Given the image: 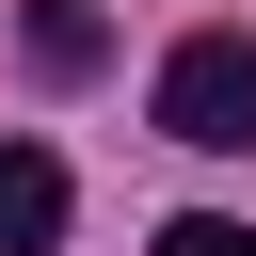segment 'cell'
<instances>
[{
  "label": "cell",
  "mask_w": 256,
  "mask_h": 256,
  "mask_svg": "<svg viewBox=\"0 0 256 256\" xmlns=\"http://www.w3.org/2000/svg\"><path fill=\"white\" fill-rule=\"evenodd\" d=\"M160 256H256V224H224V208H176V224H160Z\"/></svg>",
  "instance_id": "277c9868"
},
{
  "label": "cell",
  "mask_w": 256,
  "mask_h": 256,
  "mask_svg": "<svg viewBox=\"0 0 256 256\" xmlns=\"http://www.w3.org/2000/svg\"><path fill=\"white\" fill-rule=\"evenodd\" d=\"M112 64V16L96 0H32V80H96Z\"/></svg>",
  "instance_id": "3957f363"
},
{
  "label": "cell",
  "mask_w": 256,
  "mask_h": 256,
  "mask_svg": "<svg viewBox=\"0 0 256 256\" xmlns=\"http://www.w3.org/2000/svg\"><path fill=\"white\" fill-rule=\"evenodd\" d=\"M160 128L208 144V160H240L256 144V32H176L160 48Z\"/></svg>",
  "instance_id": "6da1fadb"
},
{
  "label": "cell",
  "mask_w": 256,
  "mask_h": 256,
  "mask_svg": "<svg viewBox=\"0 0 256 256\" xmlns=\"http://www.w3.org/2000/svg\"><path fill=\"white\" fill-rule=\"evenodd\" d=\"M48 240H64V160L0 144V256H48Z\"/></svg>",
  "instance_id": "7a4b0ae2"
}]
</instances>
